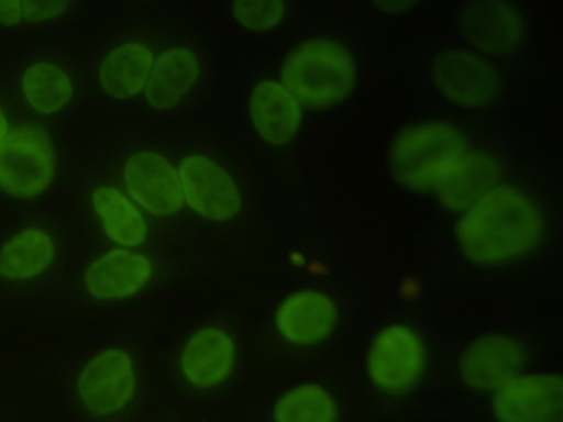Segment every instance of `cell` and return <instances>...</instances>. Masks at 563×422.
I'll return each mask as SVG.
<instances>
[{
  "mask_svg": "<svg viewBox=\"0 0 563 422\" xmlns=\"http://www.w3.org/2000/svg\"><path fill=\"white\" fill-rule=\"evenodd\" d=\"M23 19L30 23L46 22L62 16L71 0H21Z\"/></svg>",
  "mask_w": 563,
  "mask_h": 422,
  "instance_id": "d4e9b609",
  "label": "cell"
},
{
  "mask_svg": "<svg viewBox=\"0 0 563 422\" xmlns=\"http://www.w3.org/2000/svg\"><path fill=\"white\" fill-rule=\"evenodd\" d=\"M153 62L154 53L145 43L124 42L112 48L101 60L99 84L113 99H132L144 91Z\"/></svg>",
  "mask_w": 563,
  "mask_h": 422,
  "instance_id": "d6986e66",
  "label": "cell"
},
{
  "mask_svg": "<svg viewBox=\"0 0 563 422\" xmlns=\"http://www.w3.org/2000/svg\"><path fill=\"white\" fill-rule=\"evenodd\" d=\"M249 114L257 135L267 144L282 146L297 134L302 108L282 81L263 79L253 87Z\"/></svg>",
  "mask_w": 563,
  "mask_h": 422,
  "instance_id": "2e32d148",
  "label": "cell"
},
{
  "mask_svg": "<svg viewBox=\"0 0 563 422\" xmlns=\"http://www.w3.org/2000/svg\"><path fill=\"white\" fill-rule=\"evenodd\" d=\"M236 363V345L231 334L217 325L194 331L179 353V370L190 386L211 389L224 382Z\"/></svg>",
  "mask_w": 563,
  "mask_h": 422,
  "instance_id": "9a60e30c",
  "label": "cell"
},
{
  "mask_svg": "<svg viewBox=\"0 0 563 422\" xmlns=\"http://www.w3.org/2000/svg\"><path fill=\"white\" fill-rule=\"evenodd\" d=\"M467 149L464 133L451 123L413 124L401 130L391 143L390 171L411 191H433Z\"/></svg>",
  "mask_w": 563,
  "mask_h": 422,
  "instance_id": "3957f363",
  "label": "cell"
},
{
  "mask_svg": "<svg viewBox=\"0 0 563 422\" xmlns=\"http://www.w3.org/2000/svg\"><path fill=\"white\" fill-rule=\"evenodd\" d=\"M280 79L301 106L325 109L350 96L356 81V66L341 43L327 37L311 38L288 53Z\"/></svg>",
  "mask_w": 563,
  "mask_h": 422,
  "instance_id": "7a4b0ae2",
  "label": "cell"
},
{
  "mask_svg": "<svg viewBox=\"0 0 563 422\" xmlns=\"http://www.w3.org/2000/svg\"><path fill=\"white\" fill-rule=\"evenodd\" d=\"M426 364L424 342L405 323L380 329L371 342L365 362L373 386L393 396L411 390L421 379Z\"/></svg>",
  "mask_w": 563,
  "mask_h": 422,
  "instance_id": "5b68a950",
  "label": "cell"
},
{
  "mask_svg": "<svg viewBox=\"0 0 563 422\" xmlns=\"http://www.w3.org/2000/svg\"><path fill=\"white\" fill-rule=\"evenodd\" d=\"M231 13L245 30L263 33L282 24L286 16L285 0H232Z\"/></svg>",
  "mask_w": 563,
  "mask_h": 422,
  "instance_id": "cb8c5ba5",
  "label": "cell"
},
{
  "mask_svg": "<svg viewBox=\"0 0 563 422\" xmlns=\"http://www.w3.org/2000/svg\"><path fill=\"white\" fill-rule=\"evenodd\" d=\"M91 204L106 236L115 245L136 248L148 235V223L142 209L123 191L110 185L98 186Z\"/></svg>",
  "mask_w": 563,
  "mask_h": 422,
  "instance_id": "ffe728a7",
  "label": "cell"
},
{
  "mask_svg": "<svg viewBox=\"0 0 563 422\" xmlns=\"http://www.w3.org/2000/svg\"><path fill=\"white\" fill-rule=\"evenodd\" d=\"M459 25L464 38L492 56L515 52L525 34L523 18L507 0H471L461 10Z\"/></svg>",
  "mask_w": 563,
  "mask_h": 422,
  "instance_id": "7c38bea8",
  "label": "cell"
},
{
  "mask_svg": "<svg viewBox=\"0 0 563 422\" xmlns=\"http://www.w3.org/2000/svg\"><path fill=\"white\" fill-rule=\"evenodd\" d=\"M77 395L84 408L97 417L125 409L135 396L137 378L130 353L109 347L90 358L77 377Z\"/></svg>",
  "mask_w": 563,
  "mask_h": 422,
  "instance_id": "8992f818",
  "label": "cell"
},
{
  "mask_svg": "<svg viewBox=\"0 0 563 422\" xmlns=\"http://www.w3.org/2000/svg\"><path fill=\"white\" fill-rule=\"evenodd\" d=\"M431 76L449 101L464 108L486 107L501 90L498 70L482 56L465 49L439 53L432 62Z\"/></svg>",
  "mask_w": 563,
  "mask_h": 422,
  "instance_id": "ba28073f",
  "label": "cell"
},
{
  "mask_svg": "<svg viewBox=\"0 0 563 422\" xmlns=\"http://www.w3.org/2000/svg\"><path fill=\"white\" fill-rule=\"evenodd\" d=\"M9 131L10 130L8 118L2 108L0 107V142L4 138Z\"/></svg>",
  "mask_w": 563,
  "mask_h": 422,
  "instance_id": "83f0119b",
  "label": "cell"
},
{
  "mask_svg": "<svg viewBox=\"0 0 563 422\" xmlns=\"http://www.w3.org/2000/svg\"><path fill=\"white\" fill-rule=\"evenodd\" d=\"M178 173L184 203L200 218L211 222H228L242 208L241 191L231 174L202 154L185 156Z\"/></svg>",
  "mask_w": 563,
  "mask_h": 422,
  "instance_id": "52a82bcc",
  "label": "cell"
},
{
  "mask_svg": "<svg viewBox=\"0 0 563 422\" xmlns=\"http://www.w3.org/2000/svg\"><path fill=\"white\" fill-rule=\"evenodd\" d=\"M492 412L501 422H558L563 413L559 374H518L495 390Z\"/></svg>",
  "mask_w": 563,
  "mask_h": 422,
  "instance_id": "30bf717a",
  "label": "cell"
},
{
  "mask_svg": "<svg viewBox=\"0 0 563 422\" xmlns=\"http://www.w3.org/2000/svg\"><path fill=\"white\" fill-rule=\"evenodd\" d=\"M56 170L53 143L35 124L19 125L0 142V189L23 199L43 193Z\"/></svg>",
  "mask_w": 563,
  "mask_h": 422,
  "instance_id": "277c9868",
  "label": "cell"
},
{
  "mask_svg": "<svg viewBox=\"0 0 563 422\" xmlns=\"http://www.w3.org/2000/svg\"><path fill=\"white\" fill-rule=\"evenodd\" d=\"M122 179L126 195L147 214L170 216L185 204L178 168L158 152L131 154L124 162Z\"/></svg>",
  "mask_w": 563,
  "mask_h": 422,
  "instance_id": "9c48e42d",
  "label": "cell"
},
{
  "mask_svg": "<svg viewBox=\"0 0 563 422\" xmlns=\"http://www.w3.org/2000/svg\"><path fill=\"white\" fill-rule=\"evenodd\" d=\"M290 260L296 266L302 265L305 263L302 255L296 252L290 255Z\"/></svg>",
  "mask_w": 563,
  "mask_h": 422,
  "instance_id": "f1b7e54d",
  "label": "cell"
},
{
  "mask_svg": "<svg viewBox=\"0 0 563 422\" xmlns=\"http://www.w3.org/2000/svg\"><path fill=\"white\" fill-rule=\"evenodd\" d=\"M272 414L277 422H333L339 417V407L323 386L302 382L279 396Z\"/></svg>",
  "mask_w": 563,
  "mask_h": 422,
  "instance_id": "603a6c76",
  "label": "cell"
},
{
  "mask_svg": "<svg viewBox=\"0 0 563 422\" xmlns=\"http://www.w3.org/2000/svg\"><path fill=\"white\" fill-rule=\"evenodd\" d=\"M420 0H371L384 13L398 14L413 8Z\"/></svg>",
  "mask_w": 563,
  "mask_h": 422,
  "instance_id": "4316f807",
  "label": "cell"
},
{
  "mask_svg": "<svg viewBox=\"0 0 563 422\" xmlns=\"http://www.w3.org/2000/svg\"><path fill=\"white\" fill-rule=\"evenodd\" d=\"M454 231L461 252L471 263L497 266L537 248L543 237L544 218L523 191L498 184L461 212Z\"/></svg>",
  "mask_w": 563,
  "mask_h": 422,
  "instance_id": "6da1fadb",
  "label": "cell"
},
{
  "mask_svg": "<svg viewBox=\"0 0 563 422\" xmlns=\"http://www.w3.org/2000/svg\"><path fill=\"white\" fill-rule=\"evenodd\" d=\"M200 62L187 46H173L154 58L144 98L154 110L176 108L200 77Z\"/></svg>",
  "mask_w": 563,
  "mask_h": 422,
  "instance_id": "ac0fdd59",
  "label": "cell"
},
{
  "mask_svg": "<svg viewBox=\"0 0 563 422\" xmlns=\"http://www.w3.org/2000/svg\"><path fill=\"white\" fill-rule=\"evenodd\" d=\"M23 20L21 0H0V25L14 27Z\"/></svg>",
  "mask_w": 563,
  "mask_h": 422,
  "instance_id": "484cf974",
  "label": "cell"
},
{
  "mask_svg": "<svg viewBox=\"0 0 563 422\" xmlns=\"http://www.w3.org/2000/svg\"><path fill=\"white\" fill-rule=\"evenodd\" d=\"M501 165L490 153L467 149L433 192L448 210L462 212L499 184Z\"/></svg>",
  "mask_w": 563,
  "mask_h": 422,
  "instance_id": "e0dca14e",
  "label": "cell"
},
{
  "mask_svg": "<svg viewBox=\"0 0 563 422\" xmlns=\"http://www.w3.org/2000/svg\"><path fill=\"white\" fill-rule=\"evenodd\" d=\"M153 274L154 265L146 254L118 246L106 251L88 265L84 282L95 299L117 301L142 291Z\"/></svg>",
  "mask_w": 563,
  "mask_h": 422,
  "instance_id": "4fadbf2b",
  "label": "cell"
},
{
  "mask_svg": "<svg viewBox=\"0 0 563 422\" xmlns=\"http://www.w3.org/2000/svg\"><path fill=\"white\" fill-rule=\"evenodd\" d=\"M333 299L318 289H300L289 293L277 306L274 322L279 335L296 346L323 342L338 322Z\"/></svg>",
  "mask_w": 563,
  "mask_h": 422,
  "instance_id": "5bb4252c",
  "label": "cell"
},
{
  "mask_svg": "<svg viewBox=\"0 0 563 422\" xmlns=\"http://www.w3.org/2000/svg\"><path fill=\"white\" fill-rule=\"evenodd\" d=\"M26 103L37 113L52 115L62 111L74 96L70 76L60 66L42 60L29 65L21 77Z\"/></svg>",
  "mask_w": 563,
  "mask_h": 422,
  "instance_id": "7402d4cb",
  "label": "cell"
},
{
  "mask_svg": "<svg viewBox=\"0 0 563 422\" xmlns=\"http://www.w3.org/2000/svg\"><path fill=\"white\" fill-rule=\"evenodd\" d=\"M55 255V243L47 232L23 229L0 248V275L12 280L33 279L53 264Z\"/></svg>",
  "mask_w": 563,
  "mask_h": 422,
  "instance_id": "44dd1931",
  "label": "cell"
},
{
  "mask_svg": "<svg viewBox=\"0 0 563 422\" xmlns=\"http://www.w3.org/2000/svg\"><path fill=\"white\" fill-rule=\"evenodd\" d=\"M526 359V348L518 338L487 333L466 346L460 357L459 371L468 388L494 392L521 373Z\"/></svg>",
  "mask_w": 563,
  "mask_h": 422,
  "instance_id": "8fae6325",
  "label": "cell"
}]
</instances>
